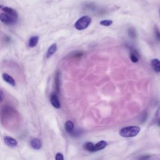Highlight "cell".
<instances>
[{
    "label": "cell",
    "instance_id": "cell-1",
    "mask_svg": "<svg viewBox=\"0 0 160 160\" xmlns=\"http://www.w3.org/2000/svg\"><path fill=\"white\" fill-rule=\"evenodd\" d=\"M140 131L139 127H128L122 128L120 131V135L124 138H131L137 136Z\"/></svg>",
    "mask_w": 160,
    "mask_h": 160
},
{
    "label": "cell",
    "instance_id": "cell-2",
    "mask_svg": "<svg viewBox=\"0 0 160 160\" xmlns=\"http://www.w3.org/2000/svg\"><path fill=\"white\" fill-rule=\"evenodd\" d=\"M92 23V18L88 16H84L80 18L74 25V27L76 30L81 31L85 30Z\"/></svg>",
    "mask_w": 160,
    "mask_h": 160
},
{
    "label": "cell",
    "instance_id": "cell-3",
    "mask_svg": "<svg viewBox=\"0 0 160 160\" xmlns=\"http://www.w3.org/2000/svg\"><path fill=\"white\" fill-rule=\"evenodd\" d=\"M17 19H18L14 18L5 13L0 14V21L4 24L7 25H11L15 24L17 22Z\"/></svg>",
    "mask_w": 160,
    "mask_h": 160
},
{
    "label": "cell",
    "instance_id": "cell-4",
    "mask_svg": "<svg viewBox=\"0 0 160 160\" xmlns=\"http://www.w3.org/2000/svg\"><path fill=\"white\" fill-rule=\"evenodd\" d=\"M4 141L5 144L8 146V147L11 148L16 147L18 145V141L15 138L10 136H5L4 138Z\"/></svg>",
    "mask_w": 160,
    "mask_h": 160
},
{
    "label": "cell",
    "instance_id": "cell-5",
    "mask_svg": "<svg viewBox=\"0 0 160 160\" xmlns=\"http://www.w3.org/2000/svg\"><path fill=\"white\" fill-rule=\"evenodd\" d=\"M50 101L53 107L57 109H59L61 107V103L58 96L55 93H53L50 97Z\"/></svg>",
    "mask_w": 160,
    "mask_h": 160
},
{
    "label": "cell",
    "instance_id": "cell-6",
    "mask_svg": "<svg viewBox=\"0 0 160 160\" xmlns=\"http://www.w3.org/2000/svg\"><path fill=\"white\" fill-rule=\"evenodd\" d=\"M31 147L36 150H39L42 147V143H41V140H39L38 138H33L31 140Z\"/></svg>",
    "mask_w": 160,
    "mask_h": 160
},
{
    "label": "cell",
    "instance_id": "cell-7",
    "mask_svg": "<svg viewBox=\"0 0 160 160\" xmlns=\"http://www.w3.org/2000/svg\"><path fill=\"white\" fill-rule=\"evenodd\" d=\"M1 10L4 11V13L18 19V13L15 10H13V8H10V7H7V6H2Z\"/></svg>",
    "mask_w": 160,
    "mask_h": 160
},
{
    "label": "cell",
    "instance_id": "cell-8",
    "mask_svg": "<svg viewBox=\"0 0 160 160\" xmlns=\"http://www.w3.org/2000/svg\"><path fill=\"white\" fill-rule=\"evenodd\" d=\"M107 145L108 143L105 141H100L94 145V152L105 149L107 147Z\"/></svg>",
    "mask_w": 160,
    "mask_h": 160
},
{
    "label": "cell",
    "instance_id": "cell-9",
    "mask_svg": "<svg viewBox=\"0 0 160 160\" xmlns=\"http://www.w3.org/2000/svg\"><path fill=\"white\" fill-rule=\"evenodd\" d=\"M3 79L7 83H8L9 85L13 86H15L16 85V82L15 81L11 76H10L9 74H6V73H4L2 76Z\"/></svg>",
    "mask_w": 160,
    "mask_h": 160
},
{
    "label": "cell",
    "instance_id": "cell-10",
    "mask_svg": "<svg viewBox=\"0 0 160 160\" xmlns=\"http://www.w3.org/2000/svg\"><path fill=\"white\" fill-rule=\"evenodd\" d=\"M57 44L54 43L48 48L46 53V58H50L52 55H53L56 52H57Z\"/></svg>",
    "mask_w": 160,
    "mask_h": 160
},
{
    "label": "cell",
    "instance_id": "cell-11",
    "mask_svg": "<svg viewBox=\"0 0 160 160\" xmlns=\"http://www.w3.org/2000/svg\"><path fill=\"white\" fill-rule=\"evenodd\" d=\"M151 66L156 73L160 72V61L158 59H153L151 61Z\"/></svg>",
    "mask_w": 160,
    "mask_h": 160
},
{
    "label": "cell",
    "instance_id": "cell-12",
    "mask_svg": "<svg viewBox=\"0 0 160 160\" xmlns=\"http://www.w3.org/2000/svg\"><path fill=\"white\" fill-rule=\"evenodd\" d=\"M38 41H39V37L38 36H32L31 38H30L29 40V42H28L29 46L30 48L35 47L38 43Z\"/></svg>",
    "mask_w": 160,
    "mask_h": 160
},
{
    "label": "cell",
    "instance_id": "cell-13",
    "mask_svg": "<svg viewBox=\"0 0 160 160\" xmlns=\"http://www.w3.org/2000/svg\"><path fill=\"white\" fill-rule=\"evenodd\" d=\"M65 129L68 132V133H71L73 129H74V124L71 121H68L65 123Z\"/></svg>",
    "mask_w": 160,
    "mask_h": 160
},
{
    "label": "cell",
    "instance_id": "cell-14",
    "mask_svg": "<svg viewBox=\"0 0 160 160\" xmlns=\"http://www.w3.org/2000/svg\"><path fill=\"white\" fill-rule=\"evenodd\" d=\"M130 58L132 62L137 63L139 60L138 53L136 51H135L134 50H133L131 51V53H130Z\"/></svg>",
    "mask_w": 160,
    "mask_h": 160
},
{
    "label": "cell",
    "instance_id": "cell-15",
    "mask_svg": "<svg viewBox=\"0 0 160 160\" xmlns=\"http://www.w3.org/2000/svg\"><path fill=\"white\" fill-rule=\"evenodd\" d=\"M94 145L95 144L91 142H87L83 145V148L89 152H94Z\"/></svg>",
    "mask_w": 160,
    "mask_h": 160
},
{
    "label": "cell",
    "instance_id": "cell-16",
    "mask_svg": "<svg viewBox=\"0 0 160 160\" xmlns=\"http://www.w3.org/2000/svg\"><path fill=\"white\" fill-rule=\"evenodd\" d=\"M55 85H56V88H57V90L58 92L60 91V74L58 73L57 74H56L55 76Z\"/></svg>",
    "mask_w": 160,
    "mask_h": 160
},
{
    "label": "cell",
    "instance_id": "cell-17",
    "mask_svg": "<svg viewBox=\"0 0 160 160\" xmlns=\"http://www.w3.org/2000/svg\"><path fill=\"white\" fill-rule=\"evenodd\" d=\"M113 24V21L111 20H103L100 22V25L105 26H109Z\"/></svg>",
    "mask_w": 160,
    "mask_h": 160
},
{
    "label": "cell",
    "instance_id": "cell-18",
    "mask_svg": "<svg viewBox=\"0 0 160 160\" xmlns=\"http://www.w3.org/2000/svg\"><path fill=\"white\" fill-rule=\"evenodd\" d=\"M155 36H156V39L158 41H160V31L158 28L156 26L155 27Z\"/></svg>",
    "mask_w": 160,
    "mask_h": 160
},
{
    "label": "cell",
    "instance_id": "cell-19",
    "mask_svg": "<svg viewBox=\"0 0 160 160\" xmlns=\"http://www.w3.org/2000/svg\"><path fill=\"white\" fill-rule=\"evenodd\" d=\"M55 159L57 160H63L64 159V157L63 154L60 153H58L55 156Z\"/></svg>",
    "mask_w": 160,
    "mask_h": 160
},
{
    "label": "cell",
    "instance_id": "cell-20",
    "mask_svg": "<svg viewBox=\"0 0 160 160\" xmlns=\"http://www.w3.org/2000/svg\"><path fill=\"white\" fill-rule=\"evenodd\" d=\"M129 34L131 37H135L136 36V32L133 29H129Z\"/></svg>",
    "mask_w": 160,
    "mask_h": 160
},
{
    "label": "cell",
    "instance_id": "cell-21",
    "mask_svg": "<svg viewBox=\"0 0 160 160\" xmlns=\"http://www.w3.org/2000/svg\"><path fill=\"white\" fill-rule=\"evenodd\" d=\"M4 98V95L1 89H0V102H1Z\"/></svg>",
    "mask_w": 160,
    "mask_h": 160
},
{
    "label": "cell",
    "instance_id": "cell-22",
    "mask_svg": "<svg viewBox=\"0 0 160 160\" xmlns=\"http://www.w3.org/2000/svg\"><path fill=\"white\" fill-rule=\"evenodd\" d=\"M157 123H158V126H159V127H160V118H159V119H158Z\"/></svg>",
    "mask_w": 160,
    "mask_h": 160
}]
</instances>
